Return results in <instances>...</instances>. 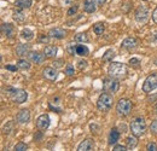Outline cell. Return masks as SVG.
Listing matches in <instances>:
<instances>
[{"mask_svg":"<svg viewBox=\"0 0 157 151\" xmlns=\"http://www.w3.org/2000/svg\"><path fill=\"white\" fill-rule=\"evenodd\" d=\"M92 148H93V143H92V140H90V139H85V140H82V141L78 144V151H90Z\"/></svg>","mask_w":157,"mask_h":151,"instance_id":"16","label":"cell"},{"mask_svg":"<svg viewBox=\"0 0 157 151\" xmlns=\"http://www.w3.org/2000/svg\"><path fill=\"white\" fill-rule=\"evenodd\" d=\"M138 46V41L134 38H127L124 39L121 44V47L126 48V50H134Z\"/></svg>","mask_w":157,"mask_h":151,"instance_id":"12","label":"cell"},{"mask_svg":"<svg viewBox=\"0 0 157 151\" xmlns=\"http://www.w3.org/2000/svg\"><path fill=\"white\" fill-rule=\"evenodd\" d=\"M41 139H42V131L35 133V135H34V140H41Z\"/></svg>","mask_w":157,"mask_h":151,"instance_id":"42","label":"cell"},{"mask_svg":"<svg viewBox=\"0 0 157 151\" xmlns=\"http://www.w3.org/2000/svg\"><path fill=\"white\" fill-rule=\"evenodd\" d=\"M146 150L149 151H157V145L155 143H149L147 145H146Z\"/></svg>","mask_w":157,"mask_h":151,"instance_id":"36","label":"cell"},{"mask_svg":"<svg viewBox=\"0 0 157 151\" xmlns=\"http://www.w3.org/2000/svg\"><path fill=\"white\" fill-rule=\"evenodd\" d=\"M15 5L20 9H29L32 6V0H16Z\"/></svg>","mask_w":157,"mask_h":151,"instance_id":"22","label":"cell"},{"mask_svg":"<svg viewBox=\"0 0 157 151\" xmlns=\"http://www.w3.org/2000/svg\"><path fill=\"white\" fill-rule=\"evenodd\" d=\"M78 67L80 70H82V69H85V68L87 67V62H86V60H78Z\"/></svg>","mask_w":157,"mask_h":151,"instance_id":"39","label":"cell"},{"mask_svg":"<svg viewBox=\"0 0 157 151\" xmlns=\"http://www.w3.org/2000/svg\"><path fill=\"white\" fill-rule=\"evenodd\" d=\"M149 17V11L145 6H139L137 10H136V19L137 22H141L144 23Z\"/></svg>","mask_w":157,"mask_h":151,"instance_id":"10","label":"cell"},{"mask_svg":"<svg viewBox=\"0 0 157 151\" xmlns=\"http://www.w3.org/2000/svg\"><path fill=\"white\" fill-rule=\"evenodd\" d=\"M104 29H105L104 23H97V24H94V27H93V32H94L97 35H101L103 32H104Z\"/></svg>","mask_w":157,"mask_h":151,"instance_id":"29","label":"cell"},{"mask_svg":"<svg viewBox=\"0 0 157 151\" xmlns=\"http://www.w3.org/2000/svg\"><path fill=\"white\" fill-rule=\"evenodd\" d=\"M88 53H90V50H88L87 46H85V45H78L76 46V55L83 57L88 56Z\"/></svg>","mask_w":157,"mask_h":151,"instance_id":"23","label":"cell"},{"mask_svg":"<svg viewBox=\"0 0 157 151\" xmlns=\"http://www.w3.org/2000/svg\"><path fill=\"white\" fill-rule=\"evenodd\" d=\"M115 57V51L114 50H108L103 57H101V60L103 62H113V58Z\"/></svg>","mask_w":157,"mask_h":151,"instance_id":"24","label":"cell"},{"mask_svg":"<svg viewBox=\"0 0 157 151\" xmlns=\"http://www.w3.org/2000/svg\"><path fill=\"white\" fill-rule=\"evenodd\" d=\"M62 63H63V60H62V59H58V60L56 62V64H57V67H60V65H62Z\"/></svg>","mask_w":157,"mask_h":151,"instance_id":"46","label":"cell"},{"mask_svg":"<svg viewBox=\"0 0 157 151\" xmlns=\"http://www.w3.org/2000/svg\"><path fill=\"white\" fill-rule=\"evenodd\" d=\"M83 10L87 14H93L96 11V4L92 0H85L83 1Z\"/></svg>","mask_w":157,"mask_h":151,"instance_id":"18","label":"cell"},{"mask_svg":"<svg viewBox=\"0 0 157 151\" xmlns=\"http://www.w3.org/2000/svg\"><path fill=\"white\" fill-rule=\"evenodd\" d=\"M17 67L22 69V70H27V69H29L30 68V63L28 62V60H25V59H20L18 62H17Z\"/></svg>","mask_w":157,"mask_h":151,"instance_id":"28","label":"cell"},{"mask_svg":"<svg viewBox=\"0 0 157 151\" xmlns=\"http://www.w3.org/2000/svg\"><path fill=\"white\" fill-rule=\"evenodd\" d=\"M128 63H129V65H131V67L138 68V67L140 65V63H141V62H140V59H139V58H131Z\"/></svg>","mask_w":157,"mask_h":151,"instance_id":"32","label":"cell"},{"mask_svg":"<svg viewBox=\"0 0 157 151\" xmlns=\"http://www.w3.org/2000/svg\"><path fill=\"white\" fill-rule=\"evenodd\" d=\"M45 55L42 53H39L36 51H30L28 52V59L32 60L33 63H36V64H41L44 60H45Z\"/></svg>","mask_w":157,"mask_h":151,"instance_id":"11","label":"cell"},{"mask_svg":"<svg viewBox=\"0 0 157 151\" xmlns=\"http://www.w3.org/2000/svg\"><path fill=\"white\" fill-rule=\"evenodd\" d=\"M129 130H131L132 134H133V135H136V137H140V135H143V134L145 133V131H146V123H145L144 118H141V117H137L136 120H133V121L131 122Z\"/></svg>","mask_w":157,"mask_h":151,"instance_id":"4","label":"cell"},{"mask_svg":"<svg viewBox=\"0 0 157 151\" xmlns=\"http://www.w3.org/2000/svg\"><path fill=\"white\" fill-rule=\"evenodd\" d=\"M30 120V113L28 109H22L17 115V121L20 123H27Z\"/></svg>","mask_w":157,"mask_h":151,"instance_id":"14","label":"cell"},{"mask_svg":"<svg viewBox=\"0 0 157 151\" xmlns=\"http://www.w3.org/2000/svg\"><path fill=\"white\" fill-rule=\"evenodd\" d=\"M36 127L40 131H46L50 127V116L46 114L40 115L36 118Z\"/></svg>","mask_w":157,"mask_h":151,"instance_id":"8","label":"cell"},{"mask_svg":"<svg viewBox=\"0 0 157 151\" xmlns=\"http://www.w3.org/2000/svg\"><path fill=\"white\" fill-rule=\"evenodd\" d=\"M144 1H146V0H144Z\"/></svg>","mask_w":157,"mask_h":151,"instance_id":"50","label":"cell"},{"mask_svg":"<svg viewBox=\"0 0 157 151\" xmlns=\"http://www.w3.org/2000/svg\"><path fill=\"white\" fill-rule=\"evenodd\" d=\"M155 111L157 113V104H156V106H155Z\"/></svg>","mask_w":157,"mask_h":151,"instance_id":"48","label":"cell"},{"mask_svg":"<svg viewBox=\"0 0 157 151\" xmlns=\"http://www.w3.org/2000/svg\"><path fill=\"white\" fill-rule=\"evenodd\" d=\"M113 105V95H110L109 92H103L99 95L98 100H97V108L99 111L106 113L110 110Z\"/></svg>","mask_w":157,"mask_h":151,"instance_id":"2","label":"cell"},{"mask_svg":"<svg viewBox=\"0 0 157 151\" xmlns=\"http://www.w3.org/2000/svg\"><path fill=\"white\" fill-rule=\"evenodd\" d=\"M42 75L46 80L48 81H56L57 76H58V72L56 68H52V67H46L44 70H42Z\"/></svg>","mask_w":157,"mask_h":151,"instance_id":"9","label":"cell"},{"mask_svg":"<svg viewBox=\"0 0 157 151\" xmlns=\"http://www.w3.org/2000/svg\"><path fill=\"white\" fill-rule=\"evenodd\" d=\"M23 9H21V10H16L15 12H13V19L16 21V22H23L24 19H25V15L23 14V11H22Z\"/></svg>","mask_w":157,"mask_h":151,"instance_id":"26","label":"cell"},{"mask_svg":"<svg viewBox=\"0 0 157 151\" xmlns=\"http://www.w3.org/2000/svg\"><path fill=\"white\" fill-rule=\"evenodd\" d=\"M120 88V82L116 77H106L104 79L103 81V90L105 92H109V93H116Z\"/></svg>","mask_w":157,"mask_h":151,"instance_id":"6","label":"cell"},{"mask_svg":"<svg viewBox=\"0 0 157 151\" xmlns=\"http://www.w3.org/2000/svg\"><path fill=\"white\" fill-rule=\"evenodd\" d=\"M27 144H24V143H18V144H16L15 145V150H17V151H24V150H27Z\"/></svg>","mask_w":157,"mask_h":151,"instance_id":"34","label":"cell"},{"mask_svg":"<svg viewBox=\"0 0 157 151\" xmlns=\"http://www.w3.org/2000/svg\"><path fill=\"white\" fill-rule=\"evenodd\" d=\"M150 40H151V42H157V32H156V33H154V34L151 35Z\"/></svg>","mask_w":157,"mask_h":151,"instance_id":"44","label":"cell"},{"mask_svg":"<svg viewBox=\"0 0 157 151\" xmlns=\"http://www.w3.org/2000/svg\"><path fill=\"white\" fill-rule=\"evenodd\" d=\"M21 37L24 39V40H32V39L34 38V33H33V30H30V29H23L22 32H21Z\"/></svg>","mask_w":157,"mask_h":151,"instance_id":"25","label":"cell"},{"mask_svg":"<svg viewBox=\"0 0 157 151\" xmlns=\"http://www.w3.org/2000/svg\"><path fill=\"white\" fill-rule=\"evenodd\" d=\"M48 37H50V35H48ZM48 37H47V35H41L39 38V42H48V39H50Z\"/></svg>","mask_w":157,"mask_h":151,"instance_id":"41","label":"cell"},{"mask_svg":"<svg viewBox=\"0 0 157 151\" xmlns=\"http://www.w3.org/2000/svg\"><path fill=\"white\" fill-rule=\"evenodd\" d=\"M7 91V95L11 98L12 102L17 103V104H22L27 100L28 98V95L24 90H20V88H15V87H7L6 88Z\"/></svg>","mask_w":157,"mask_h":151,"instance_id":"3","label":"cell"},{"mask_svg":"<svg viewBox=\"0 0 157 151\" xmlns=\"http://www.w3.org/2000/svg\"><path fill=\"white\" fill-rule=\"evenodd\" d=\"M155 64H156V65H157V58H156V59H155Z\"/></svg>","mask_w":157,"mask_h":151,"instance_id":"49","label":"cell"},{"mask_svg":"<svg viewBox=\"0 0 157 151\" xmlns=\"http://www.w3.org/2000/svg\"><path fill=\"white\" fill-rule=\"evenodd\" d=\"M116 111L121 116H127L132 111V103L127 98H121L116 104Z\"/></svg>","mask_w":157,"mask_h":151,"instance_id":"5","label":"cell"},{"mask_svg":"<svg viewBox=\"0 0 157 151\" xmlns=\"http://www.w3.org/2000/svg\"><path fill=\"white\" fill-rule=\"evenodd\" d=\"M12 131H13V121H10V122H7V123L4 126L2 132H4V134H10Z\"/></svg>","mask_w":157,"mask_h":151,"instance_id":"30","label":"cell"},{"mask_svg":"<svg viewBox=\"0 0 157 151\" xmlns=\"http://www.w3.org/2000/svg\"><path fill=\"white\" fill-rule=\"evenodd\" d=\"M28 48H29V46L27 44H20V45H17V47H16V55L24 56L28 52Z\"/></svg>","mask_w":157,"mask_h":151,"instance_id":"21","label":"cell"},{"mask_svg":"<svg viewBox=\"0 0 157 151\" xmlns=\"http://www.w3.org/2000/svg\"><path fill=\"white\" fill-rule=\"evenodd\" d=\"M76 46L78 45H75L74 42H69L68 44V53L70 55V56H74V55H76Z\"/></svg>","mask_w":157,"mask_h":151,"instance_id":"31","label":"cell"},{"mask_svg":"<svg viewBox=\"0 0 157 151\" xmlns=\"http://www.w3.org/2000/svg\"><path fill=\"white\" fill-rule=\"evenodd\" d=\"M65 74L68 76H73L74 75V67L71 64H68L67 68H65Z\"/></svg>","mask_w":157,"mask_h":151,"instance_id":"33","label":"cell"},{"mask_svg":"<svg viewBox=\"0 0 157 151\" xmlns=\"http://www.w3.org/2000/svg\"><path fill=\"white\" fill-rule=\"evenodd\" d=\"M114 150L115 151H127V146H124V145H120V144H115Z\"/></svg>","mask_w":157,"mask_h":151,"instance_id":"37","label":"cell"},{"mask_svg":"<svg viewBox=\"0 0 157 151\" xmlns=\"http://www.w3.org/2000/svg\"><path fill=\"white\" fill-rule=\"evenodd\" d=\"M108 73H109V76L120 79V77L126 76V74H127V67L123 63L113 62V63H110V65L108 68Z\"/></svg>","mask_w":157,"mask_h":151,"instance_id":"1","label":"cell"},{"mask_svg":"<svg viewBox=\"0 0 157 151\" xmlns=\"http://www.w3.org/2000/svg\"><path fill=\"white\" fill-rule=\"evenodd\" d=\"M150 131L152 133H157V120H155V121L150 125Z\"/></svg>","mask_w":157,"mask_h":151,"instance_id":"38","label":"cell"},{"mask_svg":"<svg viewBox=\"0 0 157 151\" xmlns=\"http://www.w3.org/2000/svg\"><path fill=\"white\" fill-rule=\"evenodd\" d=\"M13 32H15V28L12 24H10V23H2L1 24V34L2 35L11 38L13 35Z\"/></svg>","mask_w":157,"mask_h":151,"instance_id":"13","label":"cell"},{"mask_svg":"<svg viewBox=\"0 0 157 151\" xmlns=\"http://www.w3.org/2000/svg\"><path fill=\"white\" fill-rule=\"evenodd\" d=\"M118 139H120V132L117 131V128H113L109 133V144L115 145Z\"/></svg>","mask_w":157,"mask_h":151,"instance_id":"17","label":"cell"},{"mask_svg":"<svg viewBox=\"0 0 157 151\" xmlns=\"http://www.w3.org/2000/svg\"><path fill=\"white\" fill-rule=\"evenodd\" d=\"M92 1H93L96 5H103V4H104L106 0H92Z\"/></svg>","mask_w":157,"mask_h":151,"instance_id":"45","label":"cell"},{"mask_svg":"<svg viewBox=\"0 0 157 151\" xmlns=\"http://www.w3.org/2000/svg\"><path fill=\"white\" fill-rule=\"evenodd\" d=\"M48 35L55 39H63L65 37V30L62 28H53L48 32Z\"/></svg>","mask_w":157,"mask_h":151,"instance_id":"15","label":"cell"},{"mask_svg":"<svg viewBox=\"0 0 157 151\" xmlns=\"http://www.w3.org/2000/svg\"><path fill=\"white\" fill-rule=\"evenodd\" d=\"M155 99H157V95H155V97H151V98H150V100H151V102H154Z\"/></svg>","mask_w":157,"mask_h":151,"instance_id":"47","label":"cell"},{"mask_svg":"<svg viewBox=\"0 0 157 151\" xmlns=\"http://www.w3.org/2000/svg\"><path fill=\"white\" fill-rule=\"evenodd\" d=\"M76 11H78V5H74V6H71L69 10H68V16H73V15H75L76 14Z\"/></svg>","mask_w":157,"mask_h":151,"instance_id":"35","label":"cell"},{"mask_svg":"<svg viewBox=\"0 0 157 151\" xmlns=\"http://www.w3.org/2000/svg\"><path fill=\"white\" fill-rule=\"evenodd\" d=\"M74 40H75L76 42H81V44H83V42H87V41H88V37H87V34H86V33H78V34L75 35Z\"/></svg>","mask_w":157,"mask_h":151,"instance_id":"27","label":"cell"},{"mask_svg":"<svg viewBox=\"0 0 157 151\" xmlns=\"http://www.w3.org/2000/svg\"><path fill=\"white\" fill-rule=\"evenodd\" d=\"M152 21H154L155 23H157V6H156V9L154 10V12H152Z\"/></svg>","mask_w":157,"mask_h":151,"instance_id":"43","label":"cell"},{"mask_svg":"<svg viewBox=\"0 0 157 151\" xmlns=\"http://www.w3.org/2000/svg\"><path fill=\"white\" fill-rule=\"evenodd\" d=\"M44 55L47 58H53L57 55V47L56 46H46L44 48Z\"/></svg>","mask_w":157,"mask_h":151,"instance_id":"19","label":"cell"},{"mask_svg":"<svg viewBox=\"0 0 157 151\" xmlns=\"http://www.w3.org/2000/svg\"><path fill=\"white\" fill-rule=\"evenodd\" d=\"M155 88H157V73H154V74L149 75L145 79L144 83H143V91L145 93H150Z\"/></svg>","mask_w":157,"mask_h":151,"instance_id":"7","label":"cell"},{"mask_svg":"<svg viewBox=\"0 0 157 151\" xmlns=\"http://www.w3.org/2000/svg\"><path fill=\"white\" fill-rule=\"evenodd\" d=\"M137 138L138 137L133 135V137H128V138L126 139V146H127V149L132 150V149H134V148L137 146V144H138Z\"/></svg>","mask_w":157,"mask_h":151,"instance_id":"20","label":"cell"},{"mask_svg":"<svg viewBox=\"0 0 157 151\" xmlns=\"http://www.w3.org/2000/svg\"><path fill=\"white\" fill-rule=\"evenodd\" d=\"M5 69L10 70V72H17L18 67H16V65H5Z\"/></svg>","mask_w":157,"mask_h":151,"instance_id":"40","label":"cell"}]
</instances>
